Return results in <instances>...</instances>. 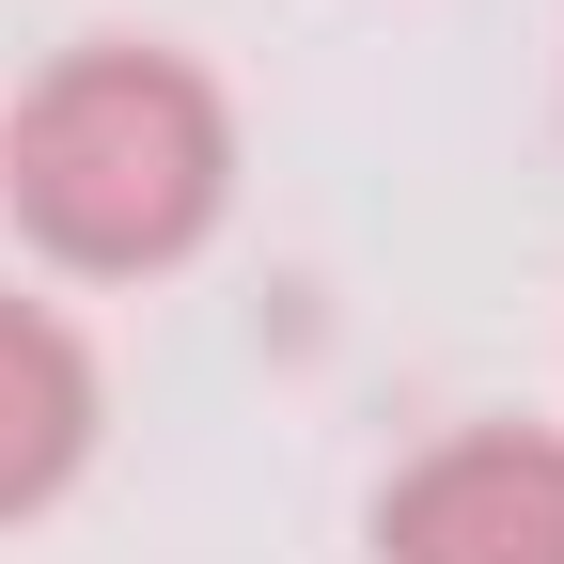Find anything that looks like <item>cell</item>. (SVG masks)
Returning <instances> with one entry per match:
<instances>
[{
    "mask_svg": "<svg viewBox=\"0 0 564 564\" xmlns=\"http://www.w3.org/2000/svg\"><path fill=\"white\" fill-rule=\"evenodd\" d=\"M79 455H95V345L63 329L47 299H17V282H0V518L63 502V486H79Z\"/></svg>",
    "mask_w": 564,
    "mask_h": 564,
    "instance_id": "3957f363",
    "label": "cell"
},
{
    "mask_svg": "<svg viewBox=\"0 0 564 564\" xmlns=\"http://www.w3.org/2000/svg\"><path fill=\"white\" fill-rule=\"evenodd\" d=\"M377 564H564V440L455 423L377 486Z\"/></svg>",
    "mask_w": 564,
    "mask_h": 564,
    "instance_id": "7a4b0ae2",
    "label": "cell"
},
{
    "mask_svg": "<svg viewBox=\"0 0 564 564\" xmlns=\"http://www.w3.org/2000/svg\"><path fill=\"white\" fill-rule=\"evenodd\" d=\"M0 204H17V236L47 267L158 282L236 204V110H220V79L188 47L95 32V47H63L17 95V126H0Z\"/></svg>",
    "mask_w": 564,
    "mask_h": 564,
    "instance_id": "6da1fadb",
    "label": "cell"
}]
</instances>
